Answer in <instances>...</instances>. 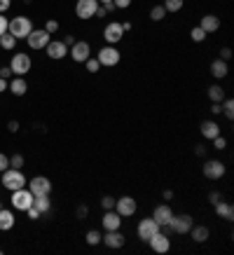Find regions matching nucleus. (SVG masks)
<instances>
[{"label": "nucleus", "instance_id": "393cba45", "mask_svg": "<svg viewBox=\"0 0 234 255\" xmlns=\"http://www.w3.org/2000/svg\"><path fill=\"white\" fill-rule=\"evenodd\" d=\"M199 26H202L206 33H216V31H220V19L216 14H204Z\"/></svg>", "mask_w": 234, "mask_h": 255}, {"label": "nucleus", "instance_id": "5701e85b", "mask_svg": "<svg viewBox=\"0 0 234 255\" xmlns=\"http://www.w3.org/2000/svg\"><path fill=\"white\" fill-rule=\"evenodd\" d=\"M14 225H16L14 213L9 209H0V232H9Z\"/></svg>", "mask_w": 234, "mask_h": 255}, {"label": "nucleus", "instance_id": "aec40b11", "mask_svg": "<svg viewBox=\"0 0 234 255\" xmlns=\"http://www.w3.org/2000/svg\"><path fill=\"white\" fill-rule=\"evenodd\" d=\"M199 131H202V138L213 140L216 136H220V127H218V122H213V120H204V122L199 124Z\"/></svg>", "mask_w": 234, "mask_h": 255}, {"label": "nucleus", "instance_id": "4c0bfd02", "mask_svg": "<svg viewBox=\"0 0 234 255\" xmlns=\"http://www.w3.org/2000/svg\"><path fill=\"white\" fill-rule=\"evenodd\" d=\"M45 31L49 33V35H52V33H56V31H59V21H54V19H47Z\"/></svg>", "mask_w": 234, "mask_h": 255}, {"label": "nucleus", "instance_id": "b1692460", "mask_svg": "<svg viewBox=\"0 0 234 255\" xmlns=\"http://www.w3.org/2000/svg\"><path fill=\"white\" fill-rule=\"evenodd\" d=\"M190 234H192V241H195V244H204V241H209L211 230L206 227V225H192Z\"/></svg>", "mask_w": 234, "mask_h": 255}, {"label": "nucleus", "instance_id": "f704fd0d", "mask_svg": "<svg viewBox=\"0 0 234 255\" xmlns=\"http://www.w3.org/2000/svg\"><path fill=\"white\" fill-rule=\"evenodd\" d=\"M85 66H87V70H89V73H99V70H101V63H99V59H96V56H89V59L85 61Z\"/></svg>", "mask_w": 234, "mask_h": 255}, {"label": "nucleus", "instance_id": "3c124183", "mask_svg": "<svg viewBox=\"0 0 234 255\" xmlns=\"http://www.w3.org/2000/svg\"><path fill=\"white\" fill-rule=\"evenodd\" d=\"M162 197H164V201H171L173 199V190H164Z\"/></svg>", "mask_w": 234, "mask_h": 255}, {"label": "nucleus", "instance_id": "bf43d9fd", "mask_svg": "<svg viewBox=\"0 0 234 255\" xmlns=\"http://www.w3.org/2000/svg\"><path fill=\"white\" fill-rule=\"evenodd\" d=\"M113 0H99V5H110Z\"/></svg>", "mask_w": 234, "mask_h": 255}, {"label": "nucleus", "instance_id": "de8ad7c7", "mask_svg": "<svg viewBox=\"0 0 234 255\" xmlns=\"http://www.w3.org/2000/svg\"><path fill=\"white\" fill-rule=\"evenodd\" d=\"M223 199V197H220V192H216V190H213V192H209V201L211 204H216V201H220Z\"/></svg>", "mask_w": 234, "mask_h": 255}, {"label": "nucleus", "instance_id": "f8f14e48", "mask_svg": "<svg viewBox=\"0 0 234 255\" xmlns=\"http://www.w3.org/2000/svg\"><path fill=\"white\" fill-rule=\"evenodd\" d=\"M49 40H52V35H49L45 28H33V31L28 33L26 42H28L31 49H45V47L49 45Z\"/></svg>", "mask_w": 234, "mask_h": 255}, {"label": "nucleus", "instance_id": "1a4fd4ad", "mask_svg": "<svg viewBox=\"0 0 234 255\" xmlns=\"http://www.w3.org/2000/svg\"><path fill=\"white\" fill-rule=\"evenodd\" d=\"M9 68H12V75H26V73L33 68L31 56L23 54V52L14 54V56H12V61H9Z\"/></svg>", "mask_w": 234, "mask_h": 255}, {"label": "nucleus", "instance_id": "c9c22d12", "mask_svg": "<svg viewBox=\"0 0 234 255\" xmlns=\"http://www.w3.org/2000/svg\"><path fill=\"white\" fill-rule=\"evenodd\" d=\"M101 209L103 211H113V209H115V197H110V194H108V197H103V199H101Z\"/></svg>", "mask_w": 234, "mask_h": 255}, {"label": "nucleus", "instance_id": "ddd939ff", "mask_svg": "<svg viewBox=\"0 0 234 255\" xmlns=\"http://www.w3.org/2000/svg\"><path fill=\"white\" fill-rule=\"evenodd\" d=\"M99 9V0H78L75 2V14L78 19H94Z\"/></svg>", "mask_w": 234, "mask_h": 255}, {"label": "nucleus", "instance_id": "4be33fe9", "mask_svg": "<svg viewBox=\"0 0 234 255\" xmlns=\"http://www.w3.org/2000/svg\"><path fill=\"white\" fill-rule=\"evenodd\" d=\"M213 206H216V216H218V218L234 220V206L230 204V201H223V199H220V201H216Z\"/></svg>", "mask_w": 234, "mask_h": 255}, {"label": "nucleus", "instance_id": "9d476101", "mask_svg": "<svg viewBox=\"0 0 234 255\" xmlns=\"http://www.w3.org/2000/svg\"><path fill=\"white\" fill-rule=\"evenodd\" d=\"M70 56H73L75 63H85L87 59L92 56V45H89L87 40H75V42L70 45Z\"/></svg>", "mask_w": 234, "mask_h": 255}, {"label": "nucleus", "instance_id": "864d4df0", "mask_svg": "<svg viewBox=\"0 0 234 255\" xmlns=\"http://www.w3.org/2000/svg\"><path fill=\"white\" fill-rule=\"evenodd\" d=\"M7 85H9L7 80H5V78H0V92H5V89H7Z\"/></svg>", "mask_w": 234, "mask_h": 255}, {"label": "nucleus", "instance_id": "13d9d810", "mask_svg": "<svg viewBox=\"0 0 234 255\" xmlns=\"http://www.w3.org/2000/svg\"><path fill=\"white\" fill-rule=\"evenodd\" d=\"M73 42H75V38H73V35H68V38L63 40V45H66V47H70V45H73Z\"/></svg>", "mask_w": 234, "mask_h": 255}, {"label": "nucleus", "instance_id": "f03ea898", "mask_svg": "<svg viewBox=\"0 0 234 255\" xmlns=\"http://www.w3.org/2000/svg\"><path fill=\"white\" fill-rule=\"evenodd\" d=\"M31 31H33V21L28 16H14V19H9V23H7V33L14 35L16 40L28 38Z\"/></svg>", "mask_w": 234, "mask_h": 255}, {"label": "nucleus", "instance_id": "9b49d317", "mask_svg": "<svg viewBox=\"0 0 234 255\" xmlns=\"http://www.w3.org/2000/svg\"><path fill=\"white\" fill-rule=\"evenodd\" d=\"M171 218H173V209L169 204H159V206H155V211H152V220L159 225V230H169Z\"/></svg>", "mask_w": 234, "mask_h": 255}, {"label": "nucleus", "instance_id": "c756f323", "mask_svg": "<svg viewBox=\"0 0 234 255\" xmlns=\"http://www.w3.org/2000/svg\"><path fill=\"white\" fill-rule=\"evenodd\" d=\"M164 5V9H166V14H169V12H180V9H183V5H185V0H164L162 2Z\"/></svg>", "mask_w": 234, "mask_h": 255}, {"label": "nucleus", "instance_id": "bb28decb", "mask_svg": "<svg viewBox=\"0 0 234 255\" xmlns=\"http://www.w3.org/2000/svg\"><path fill=\"white\" fill-rule=\"evenodd\" d=\"M33 206H35L40 213H47V211L52 209V199H49V194H38V197H33Z\"/></svg>", "mask_w": 234, "mask_h": 255}, {"label": "nucleus", "instance_id": "603ef678", "mask_svg": "<svg viewBox=\"0 0 234 255\" xmlns=\"http://www.w3.org/2000/svg\"><path fill=\"white\" fill-rule=\"evenodd\" d=\"M211 113H213V115H220V103H213V106H211Z\"/></svg>", "mask_w": 234, "mask_h": 255}, {"label": "nucleus", "instance_id": "49530a36", "mask_svg": "<svg viewBox=\"0 0 234 255\" xmlns=\"http://www.w3.org/2000/svg\"><path fill=\"white\" fill-rule=\"evenodd\" d=\"M0 78H12V68H9V66H5V68H0Z\"/></svg>", "mask_w": 234, "mask_h": 255}, {"label": "nucleus", "instance_id": "4468645a", "mask_svg": "<svg viewBox=\"0 0 234 255\" xmlns=\"http://www.w3.org/2000/svg\"><path fill=\"white\" fill-rule=\"evenodd\" d=\"M148 244H150V248H152L155 253H159V255H164V253H169V251H171V239H169V234L164 232V230H159V232H157Z\"/></svg>", "mask_w": 234, "mask_h": 255}, {"label": "nucleus", "instance_id": "e433bc0d", "mask_svg": "<svg viewBox=\"0 0 234 255\" xmlns=\"http://www.w3.org/2000/svg\"><path fill=\"white\" fill-rule=\"evenodd\" d=\"M9 166H12V169H21V166H23V157L21 155H12V157H9Z\"/></svg>", "mask_w": 234, "mask_h": 255}, {"label": "nucleus", "instance_id": "09e8293b", "mask_svg": "<svg viewBox=\"0 0 234 255\" xmlns=\"http://www.w3.org/2000/svg\"><path fill=\"white\" fill-rule=\"evenodd\" d=\"M7 129H9V131H12V133H14V131H19V122H16V120H12V122L7 124Z\"/></svg>", "mask_w": 234, "mask_h": 255}, {"label": "nucleus", "instance_id": "a878e982", "mask_svg": "<svg viewBox=\"0 0 234 255\" xmlns=\"http://www.w3.org/2000/svg\"><path fill=\"white\" fill-rule=\"evenodd\" d=\"M7 89L14 94V96H23V94L28 92V82H26V80L19 75V78H12V82L7 85Z\"/></svg>", "mask_w": 234, "mask_h": 255}, {"label": "nucleus", "instance_id": "ea45409f", "mask_svg": "<svg viewBox=\"0 0 234 255\" xmlns=\"http://www.w3.org/2000/svg\"><path fill=\"white\" fill-rule=\"evenodd\" d=\"M113 5L117 9H126V7H131V0H113Z\"/></svg>", "mask_w": 234, "mask_h": 255}, {"label": "nucleus", "instance_id": "c85d7f7f", "mask_svg": "<svg viewBox=\"0 0 234 255\" xmlns=\"http://www.w3.org/2000/svg\"><path fill=\"white\" fill-rule=\"evenodd\" d=\"M220 113L227 117V120H234V101L232 99H227L225 96V101L220 103Z\"/></svg>", "mask_w": 234, "mask_h": 255}, {"label": "nucleus", "instance_id": "c03bdc74", "mask_svg": "<svg viewBox=\"0 0 234 255\" xmlns=\"http://www.w3.org/2000/svg\"><path fill=\"white\" fill-rule=\"evenodd\" d=\"M9 7H12V0H0V14H5Z\"/></svg>", "mask_w": 234, "mask_h": 255}, {"label": "nucleus", "instance_id": "2eb2a0df", "mask_svg": "<svg viewBox=\"0 0 234 255\" xmlns=\"http://www.w3.org/2000/svg\"><path fill=\"white\" fill-rule=\"evenodd\" d=\"M115 211L122 218H131L138 211V204L133 197H119V199H115Z\"/></svg>", "mask_w": 234, "mask_h": 255}, {"label": "nucleus", "instance_id": "8fccbe9b", "mask_svg": "<svg viewBox=\"0 0 234 255\" xmlns=\"http://www.w3.org/2000/svg\"><path fill=\"white\" fill-rule=\"evenodd\" d=\"M96 16H101V19H103V16H108V9L103 7V5H99V9H96Z\"/></svg>", "mask_w": 234, "mask_h": 255}, {"label": "nucleus", "instance_id": "5fc2aeb1", "mask_svg": "<svg viewBox=\"0 0 234 255\" xmlns=\"http://www.w3.org/2000/svg\"><path fill=\"white\" fill-rule=\"evenodd\" d=\"M78 218H87V206H80L78 209Z\"/></svg>", "mask_w": 234, "mask_h": 255}, {"label": "nucleus", "instance_id": "412c9836", "mask_svg": "<svg viewBox=\"0 0 234 255\" xmlns=\"http://www.w3.org/2000/svg\"><path fill=\"white\" fill-rule=\"evenodd\" d=\"M211 75H213L216 80H225L227 75H230V66H227V61H223V59L211 61Z\"/></svg>", "mask_w": 234, "mask_h": 255}, {"label": "nucleus", "instance_id": "58836bf2", "mask_svg": "<svg viewBox=\"0 0 234 255\" xmlns=\"http://www.w3.org/2000/svg\"><path fill=\"white\" fill-rule=\"evenodd\" d=\"M213 147H216V150H225V147H227V140L223 138V136H216V138H213Z\"/></svg>", "mask_w": 234, "mask_h": 255}, {"label": "nucleus", "instance_id": "2f4dec72", "mask_svg": "<svg viewBox=\"0 0 234 255\" xmlns=\"http://www.w3.org/2000/svg\"><path fill=\"white\" fill-rule=\"evenodd\" d=\"M14 45H16V38L14 35H9V33H2V35H0V47H2V49H14Z\"/></svg>", "mask_w": 234, "mask_h": 255}, {"label": "nucleus", "instance_id": "6e6d98bb", "mask_svg": "<svg viewBox=\"0 0 234 255\" xmlns=\"http://www.w3.org/2000/svg\"><path fill=\"white\" fill-rule=\"evenodd\" d=\"M122 28H124V33H129V31H131V28H133V26H131V21H122Z\"/></svg>", "mask_w": 234, "mask_h": 255}, {"label": "nucleus", "instance_id": "423d86ee", "mask_svg": "<svg viewBox=\"0 0 234 255\" xmlns=\"http://www.w3.org/2000/svg\"><path fill=\"white\" fill-rule=\"evenodd\" d=\"M157 232H159V225L152 220V216H150V218H143V220L136 225V237H138L140 241H145V244H148V241L152 239Z\"/></svg>", "mask_w": 234, "mask_h": 255}, {"label": "nucleus", "instance_id": "f257e3e1", "mask_svg": "<svg viewBox=\"0 0 234 255\" xmlns=\"http://www.w3.org/2000/svg\"><path fill=\"white\" fill-rule=\"evenodd\" d=\"M0 185L7 187L9 192H14V190H19V187H26V176L21 173V169H5L2 173H0Z\"/></svg>", "mask_w": 234, "mask_h": 255}, {"label": "nucleus", "instance_id": "20e7f679", "mask_svg": "<svg viewBox=\"0 0 234 255\" xmlns=\"http://www.w3.org/2000/svg\"><path fill=\"white\" fill-rule=\"evenodd\" d=\"M192 225H195V220H192V216H187V213H180V216H176L173 213L171 223H169V230L166 232H173V234H190V230H192Z\"/></svg>", "mask_w": 234, "mask_h": 255}, {"label": "nucleus", "instance_id": "7ed1b4c3", "mask_svg": "<svg viewBox=\"0 0 234 255\" xmlns=\"http://www.w3.org/2000/svg\"><path fill=\"white\" fill-rule=\"evenodd\" d=\"M99 63H101V68H115L117 63L122 61V54H119V49L115 45H106L99 49V54H96Z\"/></svg>", "mask_w": 234, "mask_h": 255}, {"label": "nucleus", "instance_id": "4d7b16f0", "mask_svg": "<svg viewBox=\"0 0 234 255\" xmlns=\"http://www.w3.org/2000/svg\"><path fill=\"white\" fill-rule=\"evenodd\" d=\"M195 152H197V155H199V157H202L204 152H206V147H204V145H197V147H195Z\"/></svg>", "mask_w": 234, "mask_h": 255}, {"label": "nucleus", "instance_id": "37998d69", "mask_svg": "<svg viewBox=\"0 0 234 255\" xmlns=\"http://www.w3.org/2000/svg\"><path fill=\"white\" fill-rule=\"evenodd\" d=\"M26 216L31 218V220H38V218H40V216H42V213H40V211H38V209H35V206H31V209L26 211Z\"/></svg>", "mask_w": 234, "mask_h": 255}, {"label": "nucleus", "instance_id": "a19ab883", "mask_svg": "<svg viewBox=\"0 0 234 255\" xmlns=\"http://www.w3.org/2000/svg\"><path fill=\"white\" fill-rule=\"evenodd\" d=\"M5 169H9V157L0 152V173H2Z\"/></svg>", "mask_w": 234, "mask_h": 255}, {"label": "nucleus", "instance_id": "6e6552de", "mask_svg": "<svg viewBox=\"0 0 234 255\" xmlns=\"http://www.w3.org/2000/svg\"><path fill=\"white\" fill-rule=\"evenodd\" d=\"M225 164L220 162V159H206L202 166V173L204 178H209V180H220V178L225 176Z\"/></svg>", "mask_w": 234, "mask_h": 255}, {"label": "nucleus", "instance_id": "a211bd4d", "mask_svg": "<svg viewBox=\"0 0 234 255\" xmlns=\"http://www.w3.org/2000/svg\"><path fill=\"white\" fill-rule=\"evenodd\" d=\"M45 49H47V56L54 59V61H61V59L68 56V47L63 45V40H49V45Z\"/></svg>", "mask_w": 234, "mask_h": 255}, {"label": "nucleus", "instance_id": "a18cd8bd", "mask_svg": "<svg viewBox=\"0 0 234 255\" xmlns=\"http://www.w3.org/2000/svg\"><path fill=\"white\" fill-rule=\"evenodd\" d=\"M7 23H9V19H5V16L0 14V35H2V33H7Z\"/></svg>", "mask_w": 234, "mask_h": 255}, {"label": "nucleus", "instance_id": "72a5a7b5", "mask_svg": "<svg viewBox=\"0 0 234 255\" xmlns=\"http://www.w3.org/2000/svg\"><path fill=\"white\" fill-rule=\"evenodd\" d=\"M164 16H166L164 5H155V7L150 9V19H152V21H164Z\"/></svg>", "mask_w": 234, "mask_h": 255}, {"label": "nucleus", "instance_id": "39448f33", "mask_svg": "<svg viewBox=\"0 0 234 255\" xmlns=\"http://www.w3.org/2000/svg\"><path fill=\"white\" fill-rule=\"evenodd\" d=\"M12 206H14V211H26L33 206V192L31 190H26V187H19V190H14L12 192Z\"/></svg>", "mask_w": 234, "mask_h": 255}, {"label": "nucleus", "instance_id": "6ab92c4d", "mask_svg": "<svg viewBox=\"0 0 234 255\" xmlns=\"http://www.w3.org/2000/svg\"><path fill=\"white\" fill-rule=\"evenodd\" d=\"M101 225H103V230H106V232H110V230H119V225H122V216H119L115 209L106 211L103 218H101Z\"/></svg>", "mask_w": 234, "mask_h": 255}, {"label": "nucleus", "instance_id": "0eeeda50", "mask_svg": "<svg viewBox=\"0 0 234 255\" xmlns=\"http://www.w3.org/2000/svg\"><path fill=\"white\" fill-rule=\"evenodd\" d=\"M124 38V28H122V21H108V26L103 28V40L106 45H117Z\"/></svg>", "mask_w": 234, "mask_h": 255}, {"label": "nucleus", "instance_id": "473e14b6", "mask_svg": "<svg viewBox=\"0 0 234 255\" xmlns=\"http://www.w3.org/2000/svg\"><path fill=\"white\" fill-rule=\"evenodd\" d=\"M206 35H209V33L204 31L202 26H195V28L190 31V40H192V42H204V40H206Z\"/></svg>", "mask_w": 234, "mask_h": 255}, {"label": "nucleus", "instance_id": "dca6fc26", "mask_svg": "<svg viewBox=\"0 0 234 255\" xmlns=\"http://www.w3.org/2000/svg\"><path fill=\"white\" fill-rule=\"evenodd\" d=\"M101 244H106V246H108L110 251H119V248H122V246L126 244V239H124V234L119 232V230H110V232L103 234Z\"/></svg>", "mask_w": 234, "mask_h": 255}, {"label": "nucleus", "instance_id": "7c9ffc66", "mask_svg": "<svg viewBox=\"0 0 234 255\" xmlns=\"http://www.w3.org/2000/svg\"><path fill=\"white\" fill-rule=\"evenodd\" d=\"M101 239H103V234L99 232V230H89V232L85 234V241L89 244V246H99V244H101Z\"/></svg>", "mask_w": 234, "mask_h": 255}, {"label": "nucleus", "instance_id": "79ce46f5", "mask_svg": "<svg viewBox=\"0 0 234 255\" xmlns=\"http://www.w3.org/2000/svg\"><path fill=\"white\" fill-rule=\"evenodd\" d=\"M230 56H232V49H230V47H223V49H220V56H218V59H223V61H230Z\"/></svg>", "mask_w": 234, "mask_h": 255}, {"label": "nucleus", "instance_id": "cd10ccee", "mask_svg": "<svg viewBox=\"0 0 234 255\" xmlns=\"http://www.w3.org/2000/svg\"><path fill=\"white\" fill-rule=\"evenodd\" d=\"M209 99H211V103H223V101H225V89L220 85H211L209 87Z\"/></svg>", "mask_w": 234, "mask_h": 255}, {"label": "nucleus", "instance_id": "f3484780", "mask_svg": "<svg viewBox=\"0 0 234 255\" xmlns=\"http://www.w3.org/2000/svg\"><path fill=\"white\" fill-rule=\"evenodd\" d=\"M33 192V197H38V194H52V180L47 176H35L31 178V187H28Z\"/></svg>", "mask_w": 234, "mask_h": 255}]
</instances>
